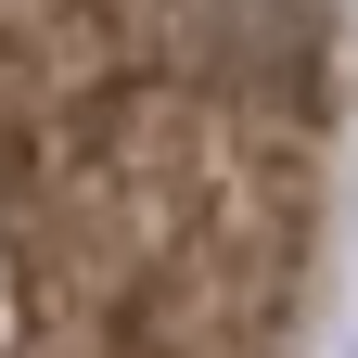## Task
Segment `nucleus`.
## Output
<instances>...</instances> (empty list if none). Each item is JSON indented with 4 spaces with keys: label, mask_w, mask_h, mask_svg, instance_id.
I'll list each match as a JSON object with an SVG mask.
<instances>
[{
    "label": "nucleus",
    "mask_w": 358,
    "mask_h": 358,
    "mask_svg": "<svg viewBox=\"0 0 358 358\" xmlns=\"http://www.w3.org/2000/svg\"><path fill=\"white\" fill-rule=\"evenodd\" d=\"M0 231L77 345L128 320H294L307 282V115L217 90H77L0 154Z\"/></svg>",
    "instance_id": "1"
},
{
    "label": "nucleus",
    "mask_w": 358,
    "mask_h": 358,
    "mask_svg": "<svg viewBox=\"0 0 358 358\" xmlns=\"http://www.w3.org/2000/svg\"><path fill=\"white\" fill-rule=\"evenodd\" d=\"M90 38L128 77L307 115L320 103V52H333V0H90Z\"/></svg>",
    "instance_id": "2"
}]
</instances>
